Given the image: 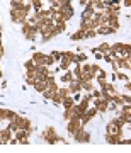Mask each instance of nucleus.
<instances>
[{
  "label": "nucleus",
  "mask_w": 131,
  "mask_h": 153,
  "mask_svg": "<svg viewBox=\"0 0 131 153\" xmlns=\"http://www.w3.org/2000/svg\"><path fill=\"white\" fill-rule=\"evenodd\" d=\"M43 138H44V141L51 143V145H55V143H65V140H61L58 136V133H56L55 128H46L43 131Z\"/></svg>",
  "instance_id": "20e7f679"
},
{
  "label": "nucleus",
  "mask_w": 131,
  "mask_h": 153,
  "mask_svg": "<svg viewBox=\"0 0 131 153\" xmlns=\"http://www.w3.org/2000/svg\"><path fill=\"white\" fill-rule=\"evenodd\" d=\"M130 66H131V58H119V70L130 71Z\"/></svg>",
  "instance_id": "a211bd4d"
},
{
  "label": "nucleus",
  "mask_w": 131,
  "mask_h": 153,
  "mask_svg": "<svg viewBox=\"0 0 131 153\" xmlns=\"http://www.w3.org/2000/svg\"><path fill=\"white\" fill-rule=\"evenodd\" d=\"M106 141L109 145H118L119 143V136H114V134H106Z\"/></svg>",
  "instance_id": "4be33fe9"
},
{
  "label": "nucleus",
  "mask_w": 131,
  "mask_h": 153,
  "mask_svg": "<svg viewBox=\"0 0 131 153\" xmlns=\"http://www.w3.org/2000/svg\"><path fill=\"white\" fill-rule=\"evenodd\" d=\"M100 53V55H107V53H111V44H107V43H102L99 48H95Z\"/></svg>",
  "instance_id": "6ab92c4d"
},
{
  "label": "nucleus",
  "mask_w": 131,
  "mask_h": 153,
  "mask_svg": "<svg viewBox=\"0 0 131 153\" xmlns=\"http://www.w3.org/2000/svg\"><path fill=\"white\" fill-rule=\"evenodd\" d=\"M51 56H53L55 63H58V61L61 60V51H53V53H51Z\"/></svg>",
  "instance_id": "cd10ccee"
},
{
  "label": "nucleus",
  "mask_w": 131,
  "mask_h": 153,
  "mask_svg": "<svg viewBox=\"0 0 131 153\" xmlns=\"http://www.w3.org/2000/svg\"><path fill=\"white\" fill-rule=\"evenodd\" d=\"M53 29H55V34H61L66 29V22L65 21H53Z\"/></svg>",
  "instance_id": "ddd939ff"
},
{
  "label": "nucleus",
  "mask_w": 131,
  "mask_h": 153,
  "mask_svg": "<svg viewBox=\"0 0 131 153\" xmlns=\"http://www.w3.org/2000/svg\"><path fill=\"white\" fill-rule=\"evenodd\" d=\"M0 39H2V29H0Z\"/></svg>",
  "instance_id": "7c9ffc66"
},
{
  "label": "nucleus",
  "mask_w": 131,
  "mask_h": 153,
  "mask_svg": "<svg viewBox=\"0 0 131 153\" xmlns=\"http://www.w3.org/2000/svg\"><path fill=\"white\" fill-rule=\"evenodd\" d=\"M80 85H82V92H89V94L95 88V85H94L92 80H89V82H82V80H80Z\"/></svg>",
  "instance_id": "f3484780"
},
{
  "label": "nucleus",
  "mask_w": 131,
  "mask_h": 153,
  "mask_svg": "<svg viewBox=\"0 0 131 153\" xmlns=\"http://www.w3.org/2000/svg\"><path fill=\"white\" fill-rule=\"evenodd\" d=\"M118 117L123 121L124 126H130V123H131V107H130V104L121 105V111H119V116H118Z\"/></svg>",
  "instance_id": "1a4fd4ad"
},
{
  "label": "nucleus",
  "mask_w": 131,
  "mask_h": 153,
  "mask_svg": "<svg viewBox=\"0 0 131 153\" xmlns=\"http://www.w3.org/2000/svg\"><path fill=\"white\" fill-rule=\"evenodd\" d=\"M31 60L34 61V63H36V65L38 66H49V68H51V66L55 65V60H53V56L51 55H44V53H34L33 56H31Z\"/></svg>",
  "instance_id": "f03ea898"
},
{
  "label": "nucleus",
  "mask_w": 131,
  "mask_h": 153,
  "mask_svg": "<svg viewBox=\"0 0 131 153\" xmlns=\"http://www.w3.org/2000/svg\"><path fill=\"white\" fill-rule=\"evenodd\" d=\"M63 99H65V97H63V95H61V94L58 92V90H56V92L53 94V97H51V100H53V102H55V104L61 105V104H63Z\"/></svg>",
  "instance_id": "412c9836"
},
{
  "label": "nucleus",
  "mask_w": 131,
  "mask_h": 153,
  "mask_svg": "<svg viewBox=\"0 0 131 153\" xmlns=\"http://www.w3.org/2000/svg\"><path fill=\"white\" fill-rule=\"evenodd\" d=\"M16 112L10 109H4V107H0V119L2 121H5V123H10V121L16 119Z\"/></svg>",
  "instance_id": "9d476101"
},
{
  "label": "nucleus",
  "mask_w": 131,
  "mask_h": 153,
  "mask_svg": "<svg viewBox=\"0 0 131 153\" xmlns=\"http://www.w3.org/2000/svg\"><path fill=\"white\" fill-rule=\"evenodd\" d=\"M109 104H111V100L109 99H106L102 94L92 100V105L97 109V112H106V111H109Z\"/></svg>",
  "instance_id": "39448f33"
},
{
  "label": "nucleus",
  "mask_w": 131,
  "mask_h": 153,
  "mask_svg": "<svg viewBox=\"0 0 131 153\" xmlns=\"http://www.w3.org/2000/svg\"><path fill=\"white\" fill-rule=\"evenodd\" d=\"M85 61H87V55H85V53L77 55V63H85Z\"/></svg>",
  "instance_id": "bb28decb"
},
{
  "label": "nucleus",
  "mask_w": 131,
  "mask_h": 153,
  "mask_svg": "<svg viewBox=\"0 0 131 153\" xmlns=\"http://www.w3.org/2000/svg\"><path fill=\"white\" fill-rule=\"evenodd\" d=\"M0 49H4V43H2V39H0Z\"/></svg>",
  "instance_id": "c85d7f7f"
},
{
  "label": "nucleus",
  "mask_w": 131,
  "mask_h": 153,
  "mask_svg": "<svg viewBox=\"0 0 131 153\" xmlns=\"http://www.w3.org/2000/svg\"><path fill=\"white\" fill-rule=\"evenodd\" d=\"M28 16L29 14H26L21 7H19V9H10V21L14 22V24H24L26 19H28Z\"/></svg>",
  "instance_id": "423d86ee"
},
{
  "label": "nucleus",
  "mask_w": 131,
  "mask_h": 153,
  "mask_svg": "<svg viewBox=\"0 0 131 153\" xmlns=\"http://www.w3.org/2000/svg\"><path fill=\"white\" fill-rule=\"evenodd\" d=\"M10 123H14V124H16L19 129H26L28 133H33V124H31V121L26 119V117H22V116L17 114V116H16V119L10 121Z\"/></svg>",
  "instance_id": "6e6552de"
},
{
  "label": "nucleus",
  "mask_w": 131,
  "mask_h": 153,
  "mask_svg": "<svg viewBox=\"0 0 131 153\" xmlns=\"http://www.w3.org/2000/svg\"><path fill=\"white\" fill-rule=\"evenodd\" d=\"M26 2H29V0H10V7L12 9H19V7H22Z\"/></svg>",
  "instance_id": "5701e85b"
},
{
  "label": "nucleus",
  "mask_w": 131,
  "mask_h": 153,
  "mask_svg": "<svg viewBox=\"0 0 131 153\" xmlns=\"http://www.w3.org/2000/svg\"><path fill=\"white\" fill-rule=\"evenodd\" d=\"M24 66H26V71H33V70H36V63H34L33 60H28L26 63H24Z\"/></svg>",
  "instance_id": "393cba45"
},
{
  "label": "nucleus",
  "mask_w": 131,
  "mask_h": 153,
  "mask_svg": "<svg viewBox=\"0 0 131 153\" xmlns=\"http://www.w3.org/2000/svg\"><path fill=\"white\" fill-rule=\"evenodd\" d=\"M73 138H75V141H78V143H89L90 141V134L85 131V128L80 129V131H77L75 134H73Z\"/></svg>",
  "instance_id": "9b49d317"
},
{
  "label": "nucleus",
  "mask_w": 131,
  "mask_h": 153,
  "mask_svg": "<svg viewBox=\"0 0 131 153\" xmlns=\"http://www.w3.org/2000/svg\"><path fill=\"white\" fill-rule=\"evenodd\" d=\"M71 78H73V73H71V68H70V70H66L65 73L61 75V78H60V80H61V82H63V83H65V85H66V83L70 82Z\"/></svg>",
  "instance_id": "aec40b11"
},
{
  "label": "nucleus",
  "mask_w": 131,
  "mask_h": 153,
  "mask_svg": "<svg viewBox=\"0 0 131 153\" xmlns=\"http://www.w3.org/2000/svg\"><path fill=\"white\" fill-rule=\"evenodd\" d=\"M34 90H36V92H43L44 88H46V80H43V78H38V80H36V82H34Z\"/></svg>",
  "instance_id": "2eb2a0df"
},
{
  "label": "nucleus",
  "mask_w": 131,
  "mask_h": 153,
  "mask_svg": "<svg viewBox=\"0 0 131 153\" xmlns=\"http://www.w3.org/2000/svg\"><path fill=\"white\" fill-rule=\"evenodd\" d=\"M55 92H56V90H53V88H48V87H46L41 94H43V97H44V99H49V100H51V97H53V94H55Z\"/></svg>",
  "instance_id": "b1692460"
},
{
  "label": "nucleus",
  "mask_w": 131,
  "mask_h": 153,
  "mask_svg": "<svg viewBox=\"0 0 131 153\" xmlns=\"http://www.w3.org/2000/svg\"><path fill=\"white\" fill-rule=\"evenodd\" d=\"M123 128H124V124H123V121L119 119V117H116V119H111L109 123H107V126H106V131H107V134H114V136H123Z\"/></svg>",
  "instance_id": "f257e3e1"
},
{
  "label": "nucleus",
  "mask_w": 131,
  "mask_h": 153,
  "mask_svg": "<svg viewBox=\"0 0 131 153\" xmlns=\"http://www.w3.org/2000/svg\"><path fill=\"white\" fill-rule=\"evenodd\" d=\"M66 87L70 88V92H71V94L82 92V85H80V80H78V78H71L70 82L66 83Z\"/></svg>",
  "instance_id": "f8f14e48"
},
{
  "label": "nucleus",
  "mask_w": 131,
  "mask_h": 153,
  "mask_svg": "<svg viewBox=\"0 0 131 153\" xmlns=\"http://www.w3.org/2000/svg\"><path fill=\"white\" fill-rule=\"evenodd\" d=\"M83 128H85V124H83L82 121H80V117H70V119H68L66 129H68V133H70L71 136H73V134H75L77 131L83 129Z\"/></svg>",
  "instance_id": "0eeeda50"
},
{
  "label": "nucleus",
  "mask_w": 131,
  "mask_h": 153,
  "mask_svg": "<svg viewBox=\"0 0 131 153\" xmlns=\"http://www.w3.org/2000/svg\"><path fill=\"white\" fill-rule=\"evenodd\" d=\"M2 76H4V73H2V68H0V80H2Z\"/></svg>",
  "instance_id": "c756f323"
},
{
  "label": "nucleus",
  "mask_w": 131,
  "mask_h": 153,
  "mask_svg": "<svg viewBox=\"0 0 131 153\" xmlns=\"http://www.w3.org/2000/svg\"><path fill=\"white\" fill-rule=\"evenodd\" d=\"M118 78H119V80H124V82H128V80H130V76H128V71H126V73H123V71L118 70Z\"/></svg>",
  "instance_id": "a878e982"
},
{
  "label": "nucleus",
  "mask_w": 131,
  "mask_h": 153,
  "mask_svg": "<svg viewBox=\"0 0 131 153\" xmlns=\"http://www.w3.org/2000/svg\"><path fill=\"white\" fill-rule=\"evenodd\" d=\"M71 66H73V63L68 60H65V58H61L60 61H58V68H60L61 71H66V70H70Z\"/></svg>",
  "instance_id": "4468645a"
},
{
  "label": "nucleus",
  "mask_w": 131,
  "mask_h": 153,
  "mask_svg": "<svg viewBox=\"0 0 131 153\" xmlns=\"http://www.w3.org/2000/svg\"><path fill=\"white\" fill-rule=\"evenodd\" d=\"M22 27V34H24V38L28 39V41H36L38 39V34H39V29L34 27V26H29L28 22H24V24H21Z\"/></svg>",
  "instance_id": "7ed1b4c3"
},
{
  "label": "nucleus",
  "mask_w": 131,
  "mask_h": 153,
  "mask_svg": "<svg viewBox=\"0 0 131 153\" xmlns=\"http://www.w3.org/2000/svg\"><path fill=\"white\" fill-rule=\"evenodd\" d=\"M71 39H73V41H82V39H87V31L78 29L75 34H71Z\"/></svg>",
  "instance_id": "dca6fc26"
}]
</instances>
